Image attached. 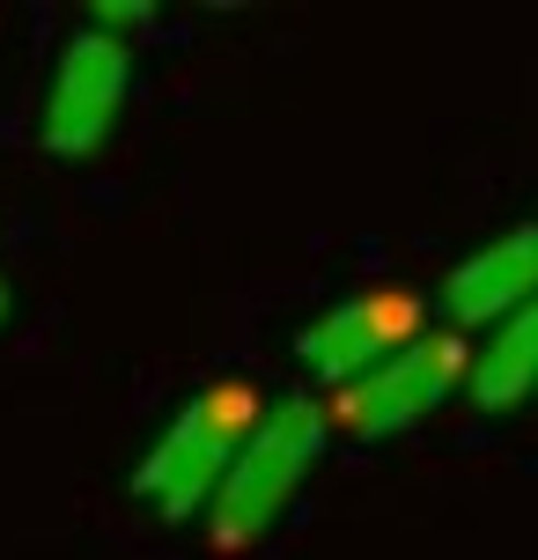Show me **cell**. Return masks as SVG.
I'll use <instances>...</instances> for the list:
<instances>
[{"mask_svg": "<svg viewBox=\"0 0 538 560\" xmlns=\"http://www.w3.org/2000/svg\"><path fill=\"white\" fill-rule=\"evenodd\" d=\"M148 15H155L148 0H96V8H89V30L126 45V30H148Z\"/></svg>", "mask_w": 538, "mask_h": 560, "instance_id": "cell-8", "label": "cell"}, {"mask_svg": "<svg viewBox=\"0 0 538 560\" xmlns=\"http://www.w3.org/2000/svg\"><path fill=\"white\" fill-rule=\"evenodd\" d=\"M465 339L457 332H421L406 339L391 362H376L369 376L340 384V428L362 435V443H384V435H406L413 420H428L443 398L465 384Z\"/></svg>", "mask_w": 538, "mask_h": 560, "instance_id": "cell-3", "label": "cell"}, {"mask_svg": "<svg viewBox=\"0 0 538 560\" xmlns=\"http://www.w3.org/2000/svg\"><path fill=\"white\" fill-rule=\"evenodd\" d=\"M406 339H421V295L413 288H362V295L332 303L317 325H303L295 332V354L325 384H354L376 362H391Z\"/></svg>", "mask_w": 538, "mask_h": 560, "instance_id": "cell-5", "label": "cell"}, {"mask_svg": "<svg viewBox=\"0 0 538 560\" xmlns=\"http://www.w3.org/2000/svg\"><path fill=\"white\" fill-rule=\"evenodd\" d=\"M465 384H472V398H480L487 413H510V406H524L538 392V303L510 310L487 332V347L465 362Z\"/></svg>", "mask_w": 538, "mask_h": 560, "instance_id": "cell-7", "label": "cell"}, {"mask_svg": "<svg viewBox=\"0 0 538 560\" xmlns=\"http://www.w3.org/2000/svg\"><path fill=\"white\" fill-rule=\"evenodd\" d=\"M0 317H8V288H0Z\"/></svg>", "mask_w": 538, "mask_h": 560, "instance_id": "cell-9", "label": "cell"}, {"mask_svg": "<svg viewBox=\"0 0 538 560\" xmlns=\"http://www.w3.org/2000/svg\"><path fill=\"white\" fill-rule=\"evenodd\" d=\"M126 89H133V52L118 37H96V30L67 37V52L52 67V89H45V126H37V140L52 148L59 163L96 155L118 126Z\"/></svg>", "mask_w": 538, "mask_h": 560, "instance_id": "cell-4", "label": "cell"}, {"mask_svg": "<svg viewBox=\"0 0 538 560\" xmlns=\"http://www.w3.org/2000/svg\"><path fill=\"white\" fill-rule=\"evenodd\" d=\"M258 413H266V406H258V392H244V384L199 392L192 406H177V420L155 435V450H148L141 465H133V494H141L163 524H185L192 509L214 502L229 457L244 450Z\"/></svg>", "mask_w": 538, "mask_h": 560, "instance_id": "cell-2", "label": "cell"}, {"mask_svg": "<svg viewBox=\"0 0 538 560\" xmlns=\"http://www.w3.org/2000/svg\"><path fill=\"white\" fill-rule=\"evenodd\" d=\"M317 450H325V406L303 392L273 398L258 428L244 435V450L229 457L222 487H214V502H207V524H214V546H252L281 524V509L303 494V479H311Z\"/></svg>", "mask_w": 538, "mask_h": 560, "instance_id": "cell-1", "label": "cell"}, {"mask_svg": "<svg viewBox=\"0 0 538 560\" xmlns=\"http://www.w3.org/2000/svg\"><path fill=\"white\" fill-rule=\"evenodd\" d=\"M524 303H538V222L502 229L494 244L457 258L451 280H443V317L451 325H502Z\"/></svg>", "mask_w": 538, "mask_h": 560, "instance_id": "cell-6", "label": "cell"}]
</instances>
